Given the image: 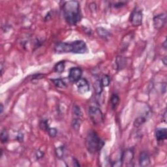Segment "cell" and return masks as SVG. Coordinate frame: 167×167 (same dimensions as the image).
<instances>
[{
	"label": "cell",
	"mask_w": 167,
	"mask_h": 167,
	"mask_svg": "<svg viewBox=\"0 0 167 167\" xmlns=\"http://www.w3.org/2000/svg\"><path fill=\"white\" fill-rule=\"evenodd\" d=\"M82 71L80 67H72L69 70V80L71 82H77L82 78Z\"/></svg>",
	"instance_id": "cell-8"
},
{
	"label": "cell",
	"mask_w": 167,
	"mask_h": 167,
	"mask_svg": "<svg viewBox=\"0 0 167 167\" xmlns=\"http://www.w3.org/2000/svg\"><path fill=\"white\" fill-rule=\"evenodd\" d=\"M120 102V97L117 96L116 93L112 94V96H111L110 98V104L111 106L113 109H116V107L117 106V104H119Z\"/></svg>",
	"instance_id": "cell-16"
},
{
	"label": "cell",
	"mask_w": 167,
	"mask_h": 167,
	"mask_svg": "<svg viewBox=\"0 0 167 167\" xmlns=\"http://www.w3.org/2000/svg\"><path fill=\"white\" fill-rule=\"evenodd\" d=\"M147 121V117L145 116H140L137 117L134 122V126L136 127H139L140 125H142L144 123H145Z\"/></svg>",
	"instance_id": "cell-18"
},
{
	"label": "cell",
	"mask_w": 167,
	"mask_h": 167,
	"mask_svg": "<svg viewBox=\"0 0 167 167\" xmlns=\"http://www.w3.org/2000/svg\"><path fill=\"white\" fill-rule=\"evenodd\" d=\"M0 139L3 144L7 142L9 140V134L7 131L5 129H3L1 132V135H0Z\"/></svg>",
	"instance_id": "cell-20"
},
{
	"label": "cell",
	"mask_w": 167,
	"mask_h": 167,
	"mask_svg": "<svg viewBox=\"0 0 167 167\" xmlns=\"http://www.w3.org/2000/svg\"><path fill=\"white\" fill-rule=\"evenodd\" d=\"M39 125H40L41 129H42L43 131H47L49 129V125H48V121L47 119H42L41 120L40 124H39Z\"/></svg>",
	"instance_id": "cell-21"
},
{
	"label": "cell",
	"mask_w": 167,
	"mask_h": 167,
	"mask_svg": "<svg viewBox=\"0 0 167 167\" xmlns=\"http://www.w3.org/2000/svg\"><path fill=\"white\" fill-rule=\"evenodd\" d=\"M78 91L80 93L84 94L90 91V84L88 81L84 78H81L76 82Z\"/></svg>",
	"instance_id": "cell-9"
},
{
	"label": "cell",
	"mask_w": 167,
	"mask_h": 167,
	"mask_svg": "<svg viewBox=\"0 0 167 167\" xmlns=\"http://www.w3.org/2000/svg\"><path fill=\"white\" fill-rule=\"evenodd\" d=\"M162 61H163V63H164L165 65H166V57H164L162 60Z\"/></svg>",
	"instance_id": "cell-28"
},
{
	"label": "cell",
	"mask_w": 167,
	"mask_h": 167,
	"mask_svg": "<svg viewBox=\"0 0 167 167\" xmlns=\"http://www.w3.org/2000/svg\"><path fill=\"white\" fill-rule=\"evenodd\" d=\"M101 84H102L103 88L104 87H107L109 86L110 82V78L107 74H104L102 77L101 79Z\"/></svg>",
	"instance_id": "cell-19"
},
{
	"label": "cell",
	"mask_w": 167,
	"mask_h": 167,
	"mask_svg": "<svg viewBox=\"0 0 167 167\" xmlns=\"http://www.w3.org/2000/svg\"><path fill=\"white\" fill-rule=\"evenodd\" d=\"M72 125H73V127L75 130L76 131L79 130V128L81 125V120L79 117H77L76 119H74L73 121V124H72Z\"/></svg>",
	"instance_id": "cell-22"
},
{
	"label": "cell",
	"mask_w": 167,
	"mask_h": 167,
	"mask_svg": "<svg viewBox=\"0 0 167 167\" xmlns=\"http://www.w3.org/2000/svg\"><path fill=\"white\" fill-rule=\"evenodd\" d=\"M51 81L53 82L54 86L59 88H65L67 86V84L62 78H55V79H52Z\"/></svg>",
	"instance_id": "cell-14"
},
{
	"label": "cell",
	"mask_w": 167,
	"mask_h": 167,
	"mask_svg": "<svg viewBox=\"0 0 167 167\" xmlns=\"http://www.w3.org/2000/svg\"><path fill=\"white\" fill-rule=\"evenodd\" d=\"M65 61H60L55 64L54 66V71L58 73H62L65 70Z\"/></svg>",
	"instance_id": "cell-17"
},
{
	"label": "cell",
	"mask_w": 167,
	"mask_h": 167,
	"mask_svg": "<svg viewBox=\"0 0 167 167\" xmlns=\"http://www.w3.org/2000/svg\"><path fill=\"white\" fill-rule=\"evenodd\" d=\"M55 154H56L58 158H62L64 154V148L63 146L59 147L58 148L55 149Z\"/></svg>",
	"instance_id": "cell-23"
},
{
	"label": "cell",
	"mask_w": 167,
	"mask_h": 167,
	"mask_svg": "<svg viewBox=\"0 0 167 167\" xmlns=\"http://www.w3.org/2000/svg\"><path fill=\"white\" fill-rule=\"evenodd\" d=\"M93 89L95 91V93L97 95H100L102 93L103 90V86L102 84H101V80H97L95 83L93 84Z\"/></svg>",
	"instance_id": "cell-15"
},
{
	"label": "cell",
	"mask_w": 167,
	"mask_h": 167,
	"mask_svg": "<svg viewBox=\"0 0 167 167\" xmlns=\"http://www.w3.org/2000/svg\"><path fill=\"white\" fill-rule=\"evenodd\" d=\"M134 158V152L132 149H126L122 153V157H121V161H122L123 165L124 163H131L132 162L133 159Z\"/></svg>",
	"instance_id": "cell-10"
},
{
	"label": "cell",
	"mask_w": 167,
	"mask_h": 167,
	"mask_svg": "<svg viewBox=\"0 0 167 167\" xmlns=\"http://www.w3.org/2000/svg\"><path fill=\"white\" fill-rule=\"evenodd\" d=\"M139 165L140 166H148L150 165L151 163V160H150V158L148 155V153L146 152H142L140 153L139 155Z\"/></svg>",
	"instance_id": "cell-11"
},
{
	"label": "cell",
	"mask_w": 167,
	"mask_h": 167,
	"mask_svg": "<svg viewBox=\"0 0 167 167\" xmlns=\"http://www.w3.org/2000/svg\"><path fill=\"white\" fill-rule=\"evenodd\" d=\"M89 116L94 124L99 125L104 121V115L100 109L96 106H91L89 109Z\"/></svg>",
	"instance_id": "cell-3"
},
{
	"label": "cell",
	"mask_w": 167,
	"mask_h": 167,
	"mask_svg": "<svg viewBox=\"0 0 167 167\" xmlns=\"http://www.w3.org/2000/svg\"><path fill=\"white\" fill-rule=\"evenodd\" d=\"M166 111L165 110V113H164V114H163V120H164V122H166Z\"/></svg>",
	"instance_id": "cell-27"
},
{
	"label": "cell",
	"mask_w": 167,
	"mask_h": 167,
	"mask_svg": "<svg viewBox=\"0 0 167 167\" xmlns=\"http://www.w3.org/2000/svg\"><path fill=\"white\" fill-rule=\"evenodd\" d=\"M1 114H3V104H1Z\"/></svg>",
	"instance_id": "cell-29"
},
{
	"label": "cell",
	"mask_w": 167,
	"mask_h": 167,
	"mask_svg": "<svg viewBox=\"0 0 167 167\" xmlns=\"http://www.w3.org/2000/svg\"><path fill=\"white\" fill-rule=\"evenodd\" d=\"M166 22V15L165 13H162L154 16L153 18V26L154 28L159 30L164 27Z\"/></svg>",
	"instance_id": "cell-7"
},
{
	"label": "cell",
	"mask_w": 167,
	"mask_h": 167,
	"mask_svg": "<svg viewBox=\"0 0 167 167\" xmlns=\"http://www.w3.org/2000/svg\"><path fill=\"white\" fill-rule=\"evenodd\" d=\"M73 112L74 115L76 116L77 117H79L81 116L82 115V112H81V110L80 109L79 106H74L73 109Z\"/></svg>",
	"instance_id": "cell-24"
},
{
	"label": "cell",
	"mask_w": 167,
	"mask_h": 167,
	"mask_svg": "<svg viewBox=\"0 0 167 167\" xmlns=\"http://www.w3.org/2000/svg\"><path fill=\"white\" fill-rule=\"evenodd\" d=\"M43 156H44V153L42 152V151H41V150H37V151L36 152V158H37V159L42 158H43Z\"/></svg>",
	"instance_id": "cell-26"
},
{
	"label": "cell",
	"mask_w": 167,
	"mask_h": 167,
	"mask_svg": "<svg viewBox=\"0 0 167 167\" xmlns=\"http://www.w3.org/2000/svg\"><path fill=\"white\" fill-rule=\"evenodd\" d=\"M143 14L142 10L136 7L130 15V22L134 26H139L142 24Z\"/></svg>",
	"instance_id": "cell-5"
},
{
	"label": "cell",
	"mask_w": 167,
	"mask_h": 167,
	"mask_svg": "<svg viewBox=\"0 0 167 167\" xmlns=\"http://www.w3.org/2000/svg\"><path fill=\"white\" fill-rule=\"evenodd\" d=\"M155 138L158 141H163L167 138V129L166 128H159L155 131Z\"/></svg>",
	"instance_id": "cell-12"
},
{
	"label": "cell",
	"mask_w": 167,
	"mask_h": 167,
	"mask_svg": "<svg viewBox=\"0 0 167 167\" xmlns=\"http://www.w3.org/2000/svg\"><path fill=\"white\" fill-rule=\"evenodd\" d=\"M86 147L88 152L96 153L103 148L104 142L95 131H90L88 134L86 139Z\"/></svg>",
	"instance_id": "cell-2"
},
{
	"label": "cell",
	"mask_w": 167,
	"mask_h": 167,
	"mask_svg": "<svg viewBox=\"0 0 167 167\" xmlns=\"http://www.w3.org/2000/svg\"><path fill=\"white\" fill-rule=\"evenodd\" d=\"M63 12L65 20L70 25H75L82 19L80 4L77 1H69L64 3Z\"/></svg>",
	"instance_id": "cell-1"
},
{
	"label": "cell",
	"mask_w": 167,
	"mask_h": 167,
	"mask_svg": "<svg viewBox=\"0 0 167 167\" xmlns=\"http://www.w3.org/2000/svg\"><path fill=\"white\" fill-rule=\"evenodd\" d=\"M72 51L74 54H86L88 52V48L86 42L82 40L75 41L71 42Z\"/></svg>",
	"instance_id": "cell-4"
},
{
	"label": "cell",
	"mask_w": 167,
	"mask_h": 167,
	"mask_svg": "<svg viewBox=\"0 0 167 167\" xmlns=\"http://www.w3.org/2000/svg\"><path fill=\"white\" fill-rule=\"evenodd\" d=\"M48 135L51 137H55L57 135L58 131L55 128H49L47 131Z\"/></svg>",
	"instance_id": "cell-25"
},
{
	"label": "cell",
	"mask_w": 167,
	"mask_h": 167,
	"mask_svg": "<svg viewBox=\"0 0 167 167\" xmlns=\"http://www.w3.org/2000/svg\"><path fill=\"white\" fill-rule=\"evenodd\" d=\"M97 33L99 36L101 38L103 39H106L110 36V32L107 30L106 29L103 28H97Z\"/></svg>",
	"instance_id": "cell-13"
},
{
	"label": "cell",
	"mask_w": 167,
	"mask_h": 167,
	"mask_svg": "<svg viewBox=\"0 0 167 167\" xmlns=\"http://www.w3.org/2000/svg\"><path fill=\"white\" fill-rule=\"evenodd\" d=\"M54 50L55 53L63 54V53H70L72 51L71 43L64 42H59L55 44L54 47Z\"/></svg>",
	"instance_id": "cell-6"
}]
</instances>
